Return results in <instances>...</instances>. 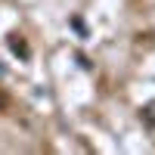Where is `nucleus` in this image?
Returning <instances> with one entry per match:
<instances>
[{
  "mask_svg": "<svg viewBox=\"0 0 155 155\" xmlns=\"http://www.w3.org/2000/svg\"><path fill=\"white\" fill-rule=\"evenodd\" d=\"M12 50H16V53H22V56H28V47H25V41H19V37H12Z\"/></svg>",
  "mask_w": 155,
  "mask_h": 155,
  "instance_id": "f257e3e1",
  "label": "nucleus"
}]
</instances>
